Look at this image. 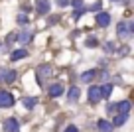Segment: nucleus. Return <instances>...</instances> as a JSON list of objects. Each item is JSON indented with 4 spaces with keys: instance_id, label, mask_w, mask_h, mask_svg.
<instances>
[{
    "instance_id": "obj_1",
    "label": "nucleus",
    "mask_w": 134,
    "mask_h": 132,
    "mask_svg": "<svg viewBox=\"0 0 134 132\" xmlns=\"http://www.w3.org/2000/svg\"><path fill=\"white\" fill-rule=\"evenodd\" d=\"M132 32H134V22H118V26H116L118 37L128 40V37H132Z\"/></svg>"
},
{
    "instance_id": "obj_2",
    "label": "nucleus",
    "mask_w": 134,
    "mask_h": 132,
    "mask_svg": "<svg viewBox=\"0 0 134 132\" xmlns=\"http://www.w3.org/2000/svg\"><path fill=\"white\" fill-rule=\"evenodd\" d=\"M53 75V69H51V65H40L38 71H36V77H38V83L40 87H46L47 79Z\"/></svg>"
},
{
    "instance_id": "obj_3",
    "label": "nucleus",
    "mask_w": 134,
    "mask_h": 132,
    "mask_svg": "<svg viewBox=\"0 0 134 132\" xmlns=\"http://www.w3.org/2000/svg\"><path fill=\"white\" fill-rule=\"evenodd\" d=\"M130 108H132V103H130V101H120V103H116V104H110L109 111L110 112L116 111V112H120V114H128Z\"/></svg>"
},
{
    "instance_id": "obj_4",
    "label": "nucleus",
    "mask_w": 134,
    "mask_h": 132,
    "mask_svg": "<svg viewBox=\"0 0 134 132\" xmlns=\"http://www.w3.org/2000/svg\"><path fill=\"white\" fill-rule=\"evenodd\" d=\"M16 81V71L14 69H6L2 67L0 69V83H4V85H10V83Z\"/></svg>"
},
{
    "instance_id": "obj_5",
    "label": "nucleus",
    "mask_w": 134,
    "mask_h": 132,
    "mask_svg": "<svg viewBox=\"0 0 134 132\" xmlns=\"http://www.w3.org/2000/svg\"><path fill=\"white\" fill-rule=\"evenodd\" d=\"M14 104V95L8 91H0V108H8Z\"/></svg>"
},
{
    "instance_id": "obj_6",
    "label": "nucleus",
    "mask_w": 134,
    "mask_h": 132,
    "mask_svg": "<svg viewBox=\"0 0 134 132\" xmlns=\"http://www.w3.org/2000/svg\"><path fill=\"white\" fill-rule=\"evenodd\" d=\"M36 12L40 16H46L49 12V0H36Z\"/></svg>"
},
{
    "instance_id": "obj_7",
    "label": "nucleus",
    "mask_w": 134,
    "mask_h": 132,
    "mask_svg": "<svg viewBox=\"0 0 134 132\" xmlns=\"http://www.w3.org/2000/svg\"><path fill=\"white\" fill-rule=\"evenodd\" d=\"M4 130L6 132H20V124L16 118H6L4 120Z\"/></svg>"
},
{
    "instance_id": "obj_8",
    "label": "nucleus",
    "mask_w": 134,
    "mask_h": 132,
    "mask_svg": "<svg viewBox=\"0 0 134 132\" xmlns=\"http://www.w3.org/2000/svg\"><path fill=\"white\" fill-rule=\"evenodd\" d=\"M109 24H110V14L109 12H99V14H97V26L107 28Z\"/></svg>"
},
{
    "instance_id": "obj_9",
    "label": "nucleus",
    "mask_w": 134,
    "mask_h": 132,
    "mask_svg": "<svg viewBox=\"0 0 134 132\" xmlns=\"http://www.w3.org/2000/svg\"><path fill=\"white\" fill-rule=\"evenodd\" d=\"M99 101H100V93H99V87H97V85H93L91 89H89V103L97 104Z\"/></svg>"
},
{
    "instance_id": "obj_10",
    "label": "nucleus",
    "mask_w": 134,
    "mask_h": 132,
    "mask_svg": "<svg viewBox=\"0 0 134 132\" xmlns=\"http://www.w3.org/2000/svg\"><path fill=\"white\" fill-rule=\"evenodd\" d=\"M97 128H99V132H113L114 130V126L109 122V120H105V118H100L99 122H97Z\"/></svg>"
},
{
    "instance_id": "obj_11",
    "label": "nucleus",
    "mask_w": 134,
    "mask_h": 132,
    "mask_svg": "<svg viewBox=\"0 0 134 132\" xmlns=\"http://www.w3.org/2000/svg\"><path fill=\"white\" fill-rule=\"evenodd\" d=\"M47 93H49V97H59L63 93V85L61 83H53V85H49Z\"/></svg>"
},
{
    "instance_id": "obj_12",
    "label": "nucleus",
    "mask_w": 134,
    "mask_h": 132,
    "mask_svg": "<svg viewBox=\"0 0 134 132\" xmlns=\"http://www.w3.org/2000/svg\"><path fill=\"white\" fill-rule=\"evenodd\" d=\"M99 93H100V99H109V97H110V93H113V85L105 83L103 87H99Z\"/></svg>"
},
{
    "instance_id": "obj_13",
    "label": "nucleus",
    "mask_w": 134,
    "mask_h": 132,
    "mask_svg": "<svg viewBox=\"0 0 134 132\" xmlns=\"http://www.w3.org/2000/svg\"><path fill=\"white\" fill-rule=\"evenodd\" d=\"M126 120H128V114H120V112H116V114H114V120L110 124H113V126H122Z\"/></svg>"
},
{
    "instance_id": "obj_14",
    "label": "nucleus",
    "mask_w": 134,
    "mask_h": 132,
    "mask_svg": "<svg viewBox=\"0 0 134 132\" xmlns=\"http://www.w3.org/2000/svg\"><path fill=\"white\" fill-rule=\"evenodd\" d=\"M24 57H28V51H26V47L12 51V61H20V59H24Z\"/></svg>"
},
{
    "instance_id": "obj_15",
    "label": "nucleus",
    "mask_w": 134,
    "mask_h": 132,
    "mask_svg": "<svg viewBox=\"0 0 134 132\" xmlns=\"http://www.w3.org/2000/svg\"><path fill=\"white\" fill-rule=\"evenodd\" d=\"M95 75H97L95 69H89V71H85V73H81V81L83 83H91L93 79H95Z\"/></svg>"
},
{
    "instance_id": "obj_16",
    "label": "nucleus",
    "mask_w": 134,
    "mask_h": 132,
    "mask_svg": "<svg viewBox=\"0 0 134 132\" xmlns=\"http://www.w3.org/2000/svg\"><path fill=\"white\" fill-rule=\"evenodd\" d=\"M67 97H69V101H79V97H81L79 87H71V89H69V93H67Z\"/></svg>"
},
{
    "instance_id": "obj_17",
    "label": "nucleus",
    "mask_w": 134,
    "mask_h": 132,
    "mask_svg": "<svg viewBox=\"0 0 134 132\" xmlns=\"http://www.w3.org/2000/svg\"><path fill=\"white\" fill-rule=\"evenodd\" d=\"M36 103H38V99H34V97H26V99H22V104H24L26 108H34Z\"/></svg>"
},
{
    "instance_id": "obj_18",
    "label": "nucleus",
    "mask_w": 134,
    "mask_h": 132,
    "mask_svg": "<svg viewBox=\"0 0 134 132\" xmlns=\"http://www.w3.org/2000/svg\"><path fill=\"white\" fill-rule=\"evenodd\" d=\"M16 40H18V41H22V43H28V41L32 40V32H22L20 36L16 37Z\"/></svg>"
},
{
    "instance_id": "obj_19",
    "label": "nucleus",
    "mask_w": 134,
    "mask_h": 132,
    "mask_svg": "<svg viewBox=\"0 0 134 132\" xmlns=\"http://www.w3.org/2000/svg\"><path fill=\"white\" fill-rule=\"evenodd\" d=\"M85 46H87V47H97V46H99V41H97L95 37H89V40H85Z\"/></svg>"
},
{
    "instance_id": "obj_20",
    "label": "nucleus",
    "mask_w": 134,
    "mask_h": 132,
    "mask_svg": "<svg viewBox=\"0 0 134 132\" xmlns=\"http://www.w3.org/2000/svg\"><path fill=\"white\" fill-rule=\"evenodd\" d=\"M28 16H26V14H20V16H18V24L20 26H28Z\"/></svg>"
},
{
    "instance_id": "obj_21",
    "label": "nucleus",
    "mask_w": 134,
    "mask_h": 132,
    "mask_svg": "<svg viewBox=\"0 0 134 132\" xmlns=\"http://www.w3.org/2000/svg\"><path fill=\"white\" fill-rule=\"evenodd\" d=\"M71 6H73V8H77V10H79L81 6H83V0H73V2H71Z\"/></svg>"
},
{
    "instance_id": "obj_22",
    "label": "nucleus",
    "mask_w": 134,
    "mask_h": 132,
    "mask_svg": "<svg viewBox=\"0 0 134 132\" xmlns=\"http://www.w3.org/2000/svg\"><path fill=\"white\" fill-rule=\"evenodd\" d=\"M100 6H103V4H100V2H97V4H93L91 8H87V10H93V12H99V10H100Z\"/></svg>"
},
{
    "instance_id": "obj_23",
    "label": "nucleus",
    "mask_w": 134,
    "mask_h": 132,
    "mask_svg": "<svg viewBox=\"0 0 134 132\" xmlns=\"http://www.w3.org/2000/svg\"><path fill=\"white\" fill-rule=\"evenodd\" d=\"M14 40H16V34H10V36L6 37V46H8V43H12Z\"/></svg>"
},
{
    "instance_id": "obj_24",
    "label": "nucleus",
    "mask_w": 134,
    "mask_h": 132,
    "mask_svg": "<svg viewBox=\"0 0 134 132\" xmlns=\"http://www.w3.org/2000/svg\"><path fill=\"white\" fill-rule=\"evenodd\" d=\"M65 132H79V130H77V126H73V124H71V126L65 128Z\"/></svg>"
},
{
    "instance_id": "obj_25",
    "label": "nucleus",
    "mask_w": 134,
    "mask_h": 132,
    "mask_svg": "<svg viewBox=\"0 0 134 132\" xmlns=\"http://www.w3.org/2000/svg\"><path fill=\"white\" fill-rule=\"evenodd\" d=\"M113 2H116V0H113Z\"/></svg>"
}]
</instances>
